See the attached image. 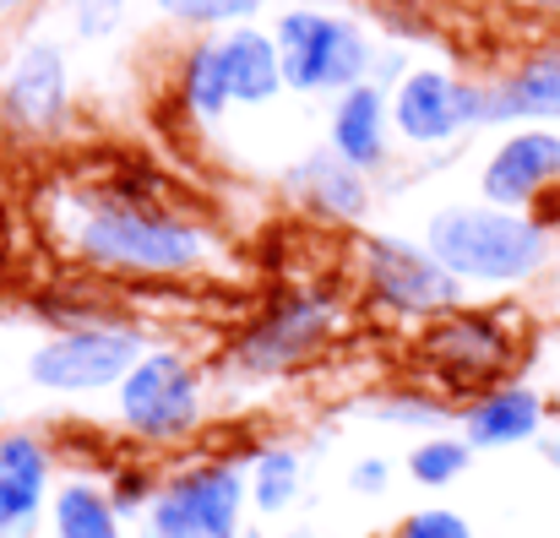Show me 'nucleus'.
<instances>
[{
	"label": "nucleus",
	"instance_id": "nucleus-5",
	"mask_svg": "<svg viewBox=\"0 0 560 538\" xmlns=\"http://www.w3.org/2000/svg\"><path fill=\"white\" fill-rule=\"evenodd\" d=\"M338 332V300L322 289L278 294L234 343V364L245 375H289L322 354Z\"/></svg>",
	"mask_w": 560,
	"mask_h": 538
},
{
	"label": "nucleus",
	"instance_id": "nucleus-29",
	"mask_svg": "<svg viewBox=\"0 0 560 538\" xmlns=\"http://www.w3.org/2000/svg\"><path fill=\"white\" fill-rule=\"evenodd\" d=\"M142 495H148V479H137V473H126V479H120V490H115L109 501H115V512H131V506H137Z\"/></svg>",
	"mask_w": 560,
	"mask_h": 538
},
{
	"label": "nucleus",
	"instance_id": "nucleus-16",
	"mask_svg": "<svg viewBox=\"0 0 560 538\" xmlns=\"http://www.w3.org/2000/svg\"><path fill=\"white\" fill-rule=\"evenodd\" d=\"M386 126H392L386 120V93L375 82L349 87L338 98V109H332V153L365 175V169H375L386 159Z\"/></svg>",
	"mask_w": 560,
	"mask_h": 538
},
{
	"label": "nucleus",
	"instance_id": "nucleus-28",
	"mask_svg": "<svg viewBox=\"0 0 560 538\" xmlns=\"http://www.w3.org/2000/svg\"><path fill=\"white\" fill-rule=\"evenodd\" d=\"M267 0H218V22H234V27H250V16L261 11Z\"/></svg>",
	"mask_w": 560,
	"mask_h": 538
},
{
	"label": "nucleus",
	"instance_id": "nucleus-11",
	"mask_svg": "<svg viewBox=\"0 0 560 538\" xmlns=\"http://www.w3.org/2000/svg\"><path fill=\"white\" fill-rule=\"evenodd\" d=\"M71 104V77H66V55L44 38L22 44V55L11 60L5 82H0V109L11 126L22 131H60Z\"/></svg>",
	"mask_w": 560,
	"mask_h": 538
},
{
	"label": "nucleus",
	"instance_id": "nucleus-30",
	"mask_svg": "<svg viewBox=\"0 0 560 538\" xmlns=\"http://www.w3.org/2000/svg\"><path fill=\"white\" fill-rule=\"evenodd\" d=\"M512 5H528V11H560V0H512Z\"/></svg>",
	"mask_w": 560,
	"mask_h": 538
},
{
	"label": "nucleus",
	"instance_id": "nucleus-20",
	"mask_svg": "<svg viewBox=\"0 0 560 538\" xmlns=\"http://www.w3.org/2000/svg\"><path fill=\"white\" fill-rule=\"evenodd\" d=\"M55 538H120V512L93 484H66L55 495Z\"/></svg>",
	"mask_w": 560,
	"mask_h": 538
},
{
	"label": "nucleus",
	"instance_id": "nucleus-32",
	"mask_svg": "<svg viewBox=\"0 0 560 538\" xmlns=\"http://www.w3.org/2000/svg\"><path fill=\"white\" fill-rule=\"evenodd\" d=\"M5 528H11V523H5V512H0V534H5Z\"/></svg>",
	"mask_w": 560,
	"mask_h": 538
},
{
	"label": "nucleus",
	"instance_id": "nucleus-1",
	"mask_svg": "<svg viewBox=\"0 0 560 538\" xmlns=\"http://www.w3.org/2000/svg\"><path fill=\"white\" fill-rule=\"evenodd\" d=\"M71 245L82 261L109 267V272H137V278H175L190 272L207 256V234L164 212L148 196L131 190H98V196H77L71 212Z\"/></svg>",
	"mask_w": 560,
	"mask_h": 538
},
{
	"label": "nucleus",
	"instance_id": "nucleus-27",
	"mask_svg": "<svg viewBox=\"0 0 560 538\" xmlns=\"http://www.w3.org/2000/svg\"><path fill=\"white\" fill-rule=\"evenodd\" d=\"M354 490H365V495H381V490H386V463H381V457H365V463L354 468Z\"/></svg>",
	"mask_w": 560,
	"mask_h": 538
},
{
	"label": "nucleus",
	"instance_id": "nucleus-15",
	"mask_svg": "<svg viewBox=\"0 0 560 538\" xmlns=\"http://www.w3.org/2000/svg\"><path fill=\"white\" fill-rule=\"evenodd\" d=\"M539 424H545V402L534 386H495V391L468 402L463 441L468 446H517V441H534Z\"/></svg>",
	"mask_w": 560,
	"mask_h": 538
},
{
	"label": "nucleus",
	"instance_id": "nucleus-18",
	"mask_svg": "<svg viewBox=\"0 0 560 538\" xmlns=\"http://www.w3.org/2000/svg\"><path fill=\"white\" fill-rule=\"evenodd\" d=\"M44 484H49V452L33 435H5L0 441V512L11 528L38 512Z\"/></svg>",
	"mask_w": 560,
	"mask_h": 538
},
{
	"label": "nucleus",
	"instance_id": "nucleus-9",
	"mask_svg": "<svg viewBox=\"0 0 560 538\" xmlns=\"http://www.w3.org/2000/svg\"><path fill=\"white\" fill-rule=\"evenodd\" d=\"M137 359H142L137 332L88 321V327H71V332L38 343V354L27 359V375L44 391H98V386L126 381L137 370Z\"/></svg>",
	"mask_w": 560,
	"mask_h": 538
},
{
	"label": "nucleus",
	"instance_id": "nucleus-14",
	"mask_svg": "<svg viewBox=\"0 0 560 538\" xmlns=\"http://www.w3.org/2000/svg\"><path fill=\"white\" fill-rule=\"evenodd\" d=\"M506 120H560V49H539L512 77L490 82V126Z\"/></svg>",
	"mask_w": 560,
	"mask_h": 538
},
{
	"label": "nucleus",
	"instance_id": "nucleus-21",
	"mask_svg": "<svg viewBox=\"0 0 560 538\" xmlns=\"http://www.w3.org/2000/svg\"><path fill=\"white\" fill-rule=\"evenodd\" d=\"M300 495V457L289 452V446H267V452H256V463H250V501H256V512H283L289 501Z\"/></svg>",
	"mask_w": 560,
	"mask_h": 538
},
{
	"label": "nucleus",
	"instance_id": "nucleus-24",
	"mask_svg": "<svg viewBox=\"0 0 560 538\" xmlns=\"http://www.w3.org/2000/svg\"><path fill=\"white\" fill-rule=\"evenodd\" d=\"M71 16H77V33L82 38H104V33L120 27L126 0H71Z\"/></svg>",
	"mask_w": 560,
	"mask_h": 538
},
{
	"label": "nucleus",
	"instance_id": "nucleus-4",
	"mask_svg": "<svg viewBox=\"0 0 560 538\" xmlns=\"http://www.w3.org/2000/svg\"><path fill=\"white\" fill-rule=\"evenodd\" d=\"M360 267H365V289L381 311L402 316V321H441L452 311H463V278H452L430 245L397 239V234H375L360 245Z\"/></svg>",
	"mask_w": 560,
	"mask_h": 538
},
{
	"label": "nucleus",
	"instance_id": "nucleus-17",
	"mask_svg": "<svg viewBox=\"0 0 560 538\" xmlns=\"http://www.w3.org/2000/svg\"><path fill=\"white\" fill-rule=\"evenodd\" d=\"M294 196L305 201V207H316V212H327V218H360L365 207H371V185L365 175L354 169V164H343L338 153H316V159H300L294 164Z\"/></svg>",
	"mask_w": 560,
	"mask_h": 538
},
{
	"label": "nucleus",
	"instance_id": "nucleus-22",
	"mask_svg": "<svg viewBox=\"0 0 560 538\" xmlns=\"http://www.w3.org/2000/svg\"><path fill=\"white\" fill-rule=\"evenodd\" d=\"M468 463H474V446L457 441V435H430V441H419V446L408 452V473H413V484H424V490L457 484V479L468 473Z\"/></svg>",
	"mask_w": 560,
	"mask_h": 538
},
{
	"label": "nucleus",
	"instance_id": "nucleus-23",
	"mask_svg": "<svg viewBox=\"0 0 560 538\" xmlns=\"http://www.w3.org/2000/svg\"><path fill=\"white\" fill-rule=\"evenodd\" d=\"M397 538H474V528L457 517V512H446V506H430V512H413Z\"/></svg>",
	"mask_w": 560,
	"mask_h": 538
},
{
	"label": "nucleus",
	"instance_id": "nucleus-8",
	"mask_svg": "<svg viewBox=\"0 0 560 538\" xmlns=\"http://www.w3.org/2000/svg\"><path fill=\"white\" fill-rule=\"evenodd\" d=\"M120 419L142 441H186L201 419V375L186 354H142L120 381Z\"/></svg>",
	"mask_w": 560,
	"mask_h": 538
},
{
	"label": "nucleus",
	"instance_id": "nucleus-12",
	"mask_svg": "<svg viewBox=\"0 0 560 538\" xmlns=\"http://www.w3.org/2000/svg\"><path fill=\"white\" fill-rule=\"evenodd\" d=\"M550 179H560V137L556 131H517V137H506L495 153H490V164H485V196L495 201V207H523V201H534Z\"/></svg>",
	"mask_w": 560,
	"mask_h": 538
},
{
	"label": "nucleus",
	"instance_id": "nucleus-2",
	"mask_svg": "<svg viewBox=\"0 0 560 538\" xmlns=\"http://www.w3.org/2000/svg\"><path fill=\"white\" fill-rule=\"evenodd\" d=\"M430 256L463 283H523L545 267L550 234L534 218L490 207H446L424 229Z\"/></svg>",
	"mask_w": 560,
	"mask_h": 538
},
{
	"label": "nucleus",
	"instance_id": "nucleus-7",
	"mask_svg": "<svg viewBox=\"0 0 560 538\" xmlns=\"http://www.w3.org/2000/svg\"><path fill=\"white\" fill-rule=\"evenodd\" d=\"M490 126V87L446 71H408L392 93V131L413 148H446L452 137Z\"/></svg>",
	"mask_w": 560,
	"mask_h": 538
},
{
	"label": "nucleus",
	"instance_id": "nucleus-19",
	"mask_svg": "<svg viewBox=\"0 0 560 538\" xmlns=\"http://www.w3.org/2000/svg\"><path fill=\"white\" fill-rule=\"evenodd\" d=\"M180 98H186V109L196 120H218L234 104L229 98V77H223V44L218 38L196 44L186 55V66H180Z\"/></svg>",
	"mask_w": 560,
	"mask_h": 538
},
{
	"label": "nucleus",
	"instance_id": "nucleus-25",
	"mask_svg": "<svg viewBox=\"0 0 560 538\" xmlns=\"http://www.w3.org/2000/svg\"><path fill=\"white\" fill-rule=\"evenodd\" d=\"M441 413H446L441 402H419V397H386L381 402V419H402V424H430Z\"/></svg>",
	"mask_w": 560,
	"mask_h": 538
},
{
	"label": "nucleus",
	"instance_id": "nucleus-13",
	"mask_svg": "<svg viewBox=\"0 0 560 538\" xmlns=\"http://www.w3.org/2000/svg\"><path fill=\"white\" fill-rule=\"evenodd\" d=\"M223 44V77H229V98L234 104H272L283 87H289V77H283V49H278V38L272 33H261V27H229V38H218Z\"/></svg>",
	"mask_w": 560,
	"mask_h": 538
},
{
	"label": "nucleus",
	"instance_id": "nucleus-3",
	"mask_svg": "<svg viewBox=\"0 0 560 538\" xmlns=\"http://www.w3.org/2000/svg\"><path fill=\"white\" fill-rule=\"evenodd\" d=\"M283 77L300 93H349L371 82V38L338 11H283L278 16Z\"/></svg>",
	"mask_w": 560,
	"mask_h": 538
},
{
	"label": "nucleus",
	"instance_id": "nucleus-10",
	"mask_svg": "<svg viewBox=\"0 0 560 538\" xmlns=\"http://www.w3.org/2000/svg\"><path fill=\"white\" fill-rule=\"evenodd\" d=\"M250 479L234 463H201L170 479L153 501V538H240Z\"/></svg>",
	"mask_w": 560,
	"mask_h": 538
},
{
	"label": "nucleus",
	"instance_id": "nucleus-6",
	"mask_svg": "<svg viewBox=\"0 0 560 538\" xmlns=\"http://www.w3.org/2000/svg\"><path fill=\"white\" fill-rule=\"evenodd\" d=\"M419 359L430 364V375L446 391H495L490 381H501L517 359V338L506 327V316L495 311H452L441 321L424 327Z\"/></svg>",
	"mask_w": 560,
	"mask_h": 538
},
{
	"label": "nucleus",
	"instance_id": "nucleus-31",
	"mask_svg": "<svg viewBox=\"0 0 560 538\" xmlns=\"http://www.w3.org/2000/svg\"><path fill=\"white\" fill-rule=\"evenodd\" d=\"M11 5H22V0H0V11H11Z\"/></svg>",
	"mask_w": 560,
	"mask_h": 538
},
{
	"label": "nucleus",
	"instance_id": "nucleus-26",
	"mask_svg": "<svg viewBox=\"0 0 560 538\" xmlns=\"http://www.w3.org/2000/svg\"><path fill=\"white\" fill-rule=\"evenodd\" d=\"M159 11L186 27H218V0H159Z\"/></svg>",
	"mask_w": 560,
	"mask_h": 538
}]
</instances>
